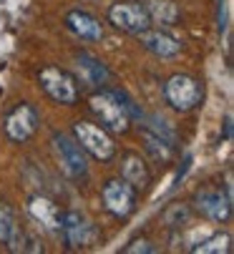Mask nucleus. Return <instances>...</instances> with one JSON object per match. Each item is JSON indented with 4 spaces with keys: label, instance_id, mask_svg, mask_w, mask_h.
I'll use <instances>...</instances> for the list:
<instances>
[{
    "label": "nucleus",
    "instance_id": "8",
    "mask_svg": "<svg viewBox=\"0 0 234 254\" xmlns=\"http://www.w3.org/2000/svg\"><path fill=\"white\" fill-rule=\"evenodd\" d=\"M103 206L108 214L119 216V219H126V216L134 214L136 206V189L131 184H126L124 179H113L103 187Z\"/></svg>",
    "mask_w": 234,
    "mask_h": 254
},
{
    "label": "nucleus",
    "instance_id": "22",
    "mask_svg": "<svg viewBox=\"0 0 234 254\" xmlns=\"http://www.w3.org/2000/svg\"><path fill=\"white\" fill-rule=\"evenodd\" d=\"M124 252H126V254H136V252H144V254H149V252H154V247H151L146 239H136V242H131L129 247H124Z\"/></svg>",
    "mask_w": 234,
    "mask_h": 254
},
{
    "label": "nucleus",
    "instance_id": "12",
    "mask_svg": "<svg viewBox=\"0 0 234 254\" xmlns=\"http://www.w3.org/2000/svg\"><path fill=\"white\" fill-rule=\"evenodd\" d=\"M28 214L41 227H46L51 232H56L58 224H61V209H58V204L53 199H48V196H41V194H35V196L28 199Z\"/></svg>",
    "mask_w": 234,
    "mask_h": 254
},
{
    "label": "nucleus",
    "instance_id": "21",
    "mask_svg": "<svg viewBox=\"0 0 234 254\" xmlns=\"http://www.w3.org/2000/svg\"><path fill=\"white\" fill-rule=\"evenodd\" d=\"M116 93V98H119L121 103H124V108H126V114L131 116V119H144V111L136 106V101L129 96V93H124V91H113Z\"/></svg>",
    "mask_w": 234,
    "mask_h": 254
},
{
    "label": "nucleus",
    "instance_id": "23",
    "mask_svg": "<svg viewBox=\"0 0 234 254\" xmlns=\"http://www.w3.org/2000/svg\"><path fill=\"white\" fill-rule=\"evenodd\" d=\"M229 138H232V116L224 119V141H229Z\"/></svg>",
    "mask_w": 234,
    "mask_h": 254
},
{
    "label": "nucleus",
    "instance_id": "19",
    "mask_svg": "<svg viewBox=\"0 0 234 254\" xmlns=\"http://www.w3.org/2000/svg\"><path fill=\"white\" fill-rule=\"evenodd\" d=\"M15 211L8 201H0V244H8L15 234Z\"/></svg>",
    "mask_w": 234,
    "mask_h": 254
},
{
    "label": "nucleus",
    "instance_id": "16",
    "mask_svg": "<svg viewBox=\"0 0 234 254\" xmlns=\"http://www.w3.org/2000/svg\"><path fill=\"white\" fill-rule=\"evenodd\" d=\"M139 3L144 5L149 20L156 23V25L169 28V25L179 23V5L174 0H139Z\"/></svg>",
    "mask_w": 234,
    "mask_h": 254
},
{
    "label": "nucleus",
    "instance_id": "11",
    "mask_svg": "<svg viewBox=\"0 0 234 254\" xmlns=\"http://www.w3.org/2000/svg\"><path fill=\"white\" fill-rule=\"evenodd\" d=\"M139 41L146 51H151L154 56L159 58H174L181 53V41L174 38V35L169 30H161V28H146L139 33Z\"/></svg>",
    "mask_w": 234,
    "mask_h": 254
},
{
    "label": "nucleus",
    "instance_id": "13",
    "mask_svg": "<svg viewBox=\"0 0 234 254\" xmlns=\"http://www.w3.org/2000/svg\"><path fill=\"white\" fill-rule=\"evenodd\" d=\"M121 179L126 184H131L136 191L146 189L151 181V169L146 164V159H141V154H124L121 159Z\"/></svg>",
    "mask_w": 234,
    "mask_h": 254
},
{
    "label": "nucleus",
    "instance_id": "3",
    "mask_svg": "<svg viewBox=\"0 0 234 254\" xmlns=\"http://www.w3.org/2000/svg\"><path fill=\"white\" fill-rule=\"evenodd\" d=\"M38 81H41V88L61 106H73L78 101V96H81L78 81L58 65H46L41 70V76H38Z\"/></svg>",
    "mask_w": 234,
    "mask_h": 254
},
{
    "label": "nucleus",
    "instance_id": "6",
    "mask_svg": "<svg viewBox=\"0 0 234 254\" xmlns=\"http://www.w3.org/2000/svg\"><path fill=\"white\" fill-rule=\"evenodd\" d=\"M58 232L66 242L68 249H81V247H91L96 242V227L86 219L81 211H63L61 214V224H58Z\"/></svg>",
    "mask_w": 234,
    "mask_h": 254
},
{
    "label": "nucleus",
    "instance_id": "9",
    "mask_svg": "<svg viewBox=\"0 0 234 254\" xmlns=\"http://www.w3.org/2000/svg\"><path fill=\"white\" fill-rule=\"evenodd\" d=\"M108 23H111L113 28L124 30V33H136V35L151 25V20H149L144 5H141V3H131V0H124V3L111 5V10H108Z\"/></svg>",
    "mask_w": 234,
    "mask_h": 254
},
{
    "label": "nucleus",
    "instance_id": "20",
    "mask_svg": "<svg viewBox=\"0 0 234 254\" xmlns=\"http://www.w3.org/2000/svg\"><path fill=\"white\" fill-rule=\"evenodd\" d=\"M189 219H191V209H189L186 204H171V206L164 211V224L171 227V229L189 224Z\"/></svg>",
    "mask_w": 234,
    "mask_h": 254
},
{
    "label": "nucleus",
    "instance_id": "1",
    "mask_svg": "<svg viewBox=\"0 0 234 254\" xmlns=\"http://www.w3.org/2000/svg\"><path fill=\"white\" fill-rule=\"evenodd\" d=\"M88 106L93 116L101 121L103 128L113 131V133H126L129 131V124H131V116L126 114L124 103L116 98V93L111 88H101L98 93H93L88 98Z\"/></svg>",
    "mask_w": 234,
    "mask_h": 254
},
{
    "label": "nucleus",
    "instance_id": "4",
    "mask_svg": "<svg viewBox=\"0 0 234 254\" xmlns=\"http://www.w3.org/2000/svg\"><path fill=\"white\" fill-rule=\"evenodd\" d=\"M73 136L76 141L81 143V149L88 151L93 159L98 161H111L116 156V143L113 138L106 133V128L96 126V124H88V121H78L73 124Z\"/></svg>",
    "mask_w": 234,
    "mask_h": 254
},
{
    "label": "nucleus",
    "instance_id": "5",
    "mask_svg": "<svg viewBox=\"0 0 234 254\" xmlns=\"http://www.w3.org/2000/svg\"><path fill=\"white\" fill-rule=\"evenodd\" d=\"M53 149H56L58 164L68 179H83L88 174L86 154L76 138H71L68 133H53Z\"/></svg>",
    "mask_w": 234,
    "mask_h": 254
},
{
    "label": "nucleus",
    "instance_id": "7",
    "mask_svg": "<svg viewBox=\"0 0 234 254\" xmlns=\"http://www.w3.org/2000/svg\"><path fill=\"white\" fill-rule=\"evenodd\" d=\"M38 124H41V116H38L35 106H30V103H18L13 111L5 116V136H8L13 143H25V141L35 133Z\"/></svg>",
    "mask_w": 234,
    "mask_h": 254
},
{
    "label": "nucleus",
    "instance_id": "2",
    "mask_svg": "<svg viewBox=\"0 0 234 254\" xmlns=\"http://www.w3.org/2000/svg\"><path fill=\"white\" fill-rule=\"evenodd\" d=\"M202 96H204L202 83L194 76H186V73H176L164 83V98L179 114L194 111V108L202 103Z\"/></svg>",
    "mask_w": 234,
    "mask_h": 254
},
{
    "label": "nucleus",
    "instance_id": "10",
    "mask_svg": "<svg viewBox=\"0 0 234 254\" xmlns=\"http://www.w3.org/2000/svg\"><path fill=\"white\" fill-rule=\"evenodd\" d=\"M194 204H197V211L202 216L212 222H227L232 214V196L222 194L219 189H202L194 196Z\"/></svg>",
    "mask_w": 234,
    "mask_h": 254
},
{
    "label": "nucleus",
    "instance_id": "14",
    "mask_svg": "<svg viewBox=\"0 0 234 254\" xmlns=\"http://www.w3.org/2000/svg\"><path fill=\"white\" fill-rule=\"evenodd\" d=\"M66 25L83 41H101L103 38V25L86 10H71L66 15Z\"/></svg>",
    "mask_w": 234,
    "mask_h": 254
},
{
    "label": "nucleus",
    "instance_id": "17",
    "mask_svg": "<svg viewBox=\"0 0 234 254\" xmlns=\"http://www.w3.org/2000/svg\"><path fill=\"white\" fill-rule=\"evenodd\" d=\"M141 141H144L146 154H149L154 161L166 164V161L171 159V154H174V143L166 141L164 136H159L156 131H151L149 126H144V131H141Z\"/></svg>",
    "mask_w": 234,
    "mask_h": 254
},
{
    "label": "nucleus",
    "instance_id": "15",
    "mask_svg": "<svg viewBox=\"0 0 234 254\" xmlns=\"http://www.w3.org/2000/svg\"><path fill=\"white\" fill-rule=\"evenodd\" d=\"M76 65L81 70V78L88 83V86H98V88H106L108 81H111V70L93 56L88 53H78L76 56Z\"/></svg>",
    "mask_w": 234,
    "mask_h": 254
},
{
    "label": "nucleus",
    "instance_id": "18",
    "mask_svg": "<svg viewBox=\"0 0 234 254\" xmlns=\"http://www.w3.org/2000/svg\"><path fill=\"white\" fill-rule=\"evenodd\" d=\"M229 249H232V237L227 232L224 234H214V237H209V239L191 247V252H199V254H224Z\"/></svg>",
    "mask_w": 234,
    "mask_h": 254
}]
</instances>
